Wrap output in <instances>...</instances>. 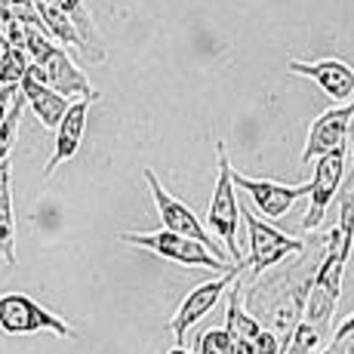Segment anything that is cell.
Returning <instances> with one entry per match:
<instances>
[{"mask_svg": "<svg viewBox=\"0 0 354 354\" xmlns=\"http://www.w3.org/2000/svg\"><path fill=\"white\" fill-rule=\"evenodd\" d=\"M194 354H234V339L225 326H213V330L201 333Z\"/></svg>", "mask_w": 354, "mask_h": 354, "instance_id": "obj_17", "label": "cell"}, {"mask_svg": "<svg viewBox=\"0 0 354 354\" xmlns=\"http://www.w3.org/2000/svg\"><path fill=\"white\" fill-rule=\"evenodd\" d=\"M25 71H28V56L16 50L0 28V86H19Z\"/></svg>", "mask_w": 354, "mask_h": 354, "instance_id": "obj_15", "label": "cell"}, {"mask_svg": "<svg viewBox=\"0 0 354 354\" xmlns=\"http://www.w3.org/2000/svg\"><path fill=\"white\" fill-rule=\"evenodd\" d=\"M345 154H348V148H336V151L315 160V176H311V182H308V213H305V219H302L305 231H315L321 225L333 197L342 188L345 160H348Z\"/></svg>", "mask_w": 354, "mask_h": 354, "instance_id": "obj_7", "label": "cell"}, {"mask_svg": "<svg viewBox=\"0 0 354 354\" xmlns=\"http://www.w3.org/2000/svg\"><path fill=\"white\" fill-rule=\"evenodd\" d=\"M0 256L16 265V209H12V163H0Z\"/></svg>", "mask_w": 354, "mask_h": 354, "instance_id": "obj_14", "label": "cell"}, {"mask_svg": "<svg viewBox=\"0 0 354 354\" xmlns=\"http://www.w3.org/2000/svg\"><path fill=\"white\" fill-rule=\"evenodd\" d=\"M120 241L133 243V247H142V250H151V253L169 259V262L188 265V268H213V271H219V274L237 268V265L216 259L197 241H188V237H179V234H173V231H163V228L160 231H124Z\"/></svg>", "mask_w": 354, "mask_h": 354, "instance_id": "obj_3", "label": "cell"}, {"mask_svg": "<svg viewBox=\"0 0 354 354\" xmlns=\"http://www.w3.org/2000/svg\"><path fill=\"white\" fill-rule=\"evenodd\" d=\"M25 28V44L22 53L28 56V74L37 77L44 86H50L59 96H80V99H99L86 74L71 62V56L50 40L44 25H22Z\"/></svg>", "mask_w": 354, "mask_h": 354, "instance_id": "obj_1", "label": "cell"}, {"mask_svg": "<svg viewBox=\"0 0 354 354\" xmlns=\"http://www.w3.org/2000/svg\"><path fill=\"white\" fill-rule=\"evenodd\" d=\"M216 185H213V201H209V228L219 234L222 250H225L228 262L243 268V256L237 247V225H241V203H237L234 185H231V160L225 151V142H216Z\"/></svg>", "mask_w": 354, "mask_h": 354, "instance_id": "obj_2", "label": "cell"}, {"mask_svg": "<svg viewBox=\"0 0 354 354\" xmlns=\"http://www.w3.org/2000/svg\"><path fill=\"white\" fill-rule=\"evenodd\" d=\"M16 93H19V86H0V124H3L6 111H10L12 99H16Z\"/></svg>", "mask_w": 354, "mask_h": 354, "instance_id": "obj_19", "label": "cell"}, {"mask_svg": "<svg viewBox=\"0 0 354 354\" xmlns=\"http://www.w3.org/2000/svg\"><path fill=\"white\" fill-rule=\"evenodd\" d=\"M241 213H243V222H247V231H250V259H243V268H253V274H262V271L274 268L283 259L299 256L305 250V241L277 231L265 219H259L253 209H241Z\"/></svg>", "mask_w": 354, "mask_h": 354, "instance_id": "obj_6", "label": "cell"}, {"mask_svg": "<svg viewBox=\"0 0 354 354\" xmlns=\"http://www.w3.org/2000/svg\"><path fill=\"white\" fill-rule=\"evenodd\" d=\"M10 3H12V6H19V10H28V6H34L31 0H10Z\"/></svg>", "mask_w": 354, "mask_h": 354, "instance_id": "obj_20", "label": "cell"}, {"mask_svg": "<svg viewBox=\"0 0 354 354\" xmlns=\"http://www.w3.org/2000/svg\"><path fill=\"white\" fill-rule=\"evenodd\" d=\"M351 163H354V158H351ZM351 173H354V167H351Z\"/></svg>", "mask_w": 354, "mask_h": 354, "instance_id": "obj_22", "label": "cell"}, {"mask_svg": "<svg viewBox=\"0 0 354 354\" xmlns=\"http://www.w3.org/2000/svg\"><path fill=\"white\" fill-rule=\"evenodd\" d=\"M290 74L315 80L317 86L333 102H348L354 99V65L345 59H317V62H302V59H290Z\"/></svg>", "mask_w": 354, "mask_h": 354, "instance_id": "obj_11", "label": "cell"}, {"mask_svg": "<svg viewBox=\"0 0 354 354\" xmlns=\"http://www.w3.org/2000/svg\"><path fill=\"white\" fill-rule=\"evenodd\" d=\"M22 108H25V99H22V93H16V99H12V105H10V111H6L3 124H0V163L10 160L12 148H16L19 120H22Z\"/></svg>", "mask_w": 354, "mask_h": 354, "instance_id": "obj_16", "label": "cell"}, {"mask_svg": "<svg viewBox=\"0 0 354 354\" xmlns=\"http://www.w3.org/2000/svg\"><path fill=\"white\" fill-rule=\"evenodd\" d=\"M231 185L243 188L253 197L256 209H262L265 219H283L299 197H308V182L305 185H283L274 179H253V176L237 173L234 167H231Z\"/></svg>", "mask_w": 354, "mask_h": 354, "instance_id": "obj_10", "label": "cell"}, {"mask_svg": "<svg viewBox=\"0 0 354 354\" xmlns=\"http://www.w3.org/2000/svg\"><path fill=\"white\" fill-rule=\"evenodd\" d=\"M351 124H354V99L321 111V118L308 129V142L302 148V163L324 158V154L336 151V148H348Z\"/></svg>", "mask_w": 354, "mask_h": 354, "instance_id": "obj_9", "label": "cell"}, {"mask_svg": "<svg viewBox=\"0 0 354 354\" xmlns=\"http://www.w3.org/2000/svg\"><path fill=\"white\" fill-rule=\"evenodd\" d=\"M19 93H22V99L34 108L40 124L50 127V129H56L59 120H62V114L68 111V99L59 96V93H53L50 86H44L37 77H31L28 71H25V77L19 80Z\"/></svg>", "mask_w": 354, "mask_h": 354, "instance_id": "obj_13", "label": "cell"}, {"mask_svg": "<svg viewBox=\"0 0 354 354\" xmlns=\"http://www.w3.org/2000/svg\"><path fill=\"white\" fill-rule=\"evenodd\" d=\"M241 271L243 268H231V271H225V274H219V277H213V281L194 287L185 299H182V305L176 308L173 321H169V330H173V336H176V345H182V348H185L188 330H192L201 317H207L209 311L216 308V302H219V299L228 292L231 283L241 277Z\"/></svg>", "mask_w": 354, "mask_h": 354, "instance_id": "obj_8", "label": "cell"}, {"mask_svg": "<svg viewBox=\"0 0 354 354\" xmlns=\"http://www.w3.org/2000/svg\"><path fill=\"white\" fill-rule=\"evenodd\" d=\"M167 354H192V351L182 348V345H176V348H173V351H167Z\"/></svg>", "mask_w": 354, "mask_h": 354, "instance_id": "obj_21", "label": "cell"}, {"mask_svg": "<svg viewBox=\"0 0 354 354\" xmlns=\"http://www.w3.org/2000/svg\"><path fill=\"white\" fill-rule=\"evenodd\" d=\"M192 354H194V351H192Z\"/></svg>", "mask_w": 354, "mask_h": 354, "instance_id": "obj_23", "label": "cell"}, {"mask_svg": "<svg viewBox=\"0 0 354 354\" xmlns=\"http://www.w3.org/2000/svg\"><path fill=\"white\" fill-rule=\"evenodd\" d=\"M96 99H77L68 105V111L62 114L56 127V148H53V158L46 160V176L56 173V167H62L65 160H71L77 154L80 142H84V133H86V114H90V105Z\"/></svg>", "mask_w": 354, "mask_h": 354, "instance_id": "obj_12", "label": "cell"}, {"mask_svg": "<svg viewBox=\"0 0 354 354\" xmlns=\"http://www.w3.org/2000/svg\"><path fill=\"white\" fill-rule=\"evenodd\" d=\"M0 330L6 336H31V333H56L62 339H74L77 333L68 326L59 315H53L50 308H44L40 302H34L25 292H3L0 296Z\"/></svg>", "mask_w": 354, "mask_h": 354, "instance_id": "obj_4", "label": "cell"}, {"mask_svg": "<svg viewBox=\"0 0 354 354\" xmlns=\"http://www.w3.org/2000/svg\"><path fill=\"white\" fill-rule=\"evenodd\" d=\"M145 182H148V192H151V201L154 207H158V216L163 222V231H173V234L179 237H188V241H197L201 247H207L209 253H213L216 259H222V262H228L225 250L219 247V243L209 237V231L201 225V219L194 216V209L188 207V203H182L179 197H173L167 192V188L160 185V179L151 173V169H145Z\"/></svg>", "mask_w": 354, "mask_h": 354, "instance_id": "obj_5", "label": "cell"}, {"mask_svg": "<svg viewBox=\"0 0 354 354\" xmlns=\"http://www.w3.org/2000/svg\"><path fill=\"white\" fill-rule=\"evenodd\" d=\"M321 354H354V311L336 326V333L330 336Z\"/></svg>", "mask_w": 354, "mask_h": 354, "instance_id": "obj_18", "label": "cell"}]
</instances>
